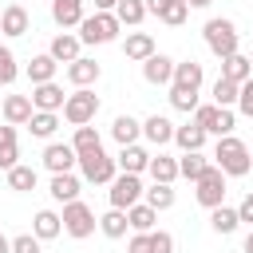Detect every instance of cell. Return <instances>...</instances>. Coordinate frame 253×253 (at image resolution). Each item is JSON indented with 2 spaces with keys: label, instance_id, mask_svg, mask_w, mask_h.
Wrapping results in <instances>:
<instances>
[{
  "label": "cell",
  "instance_id": "obj_1",
  "mask_svg": "<svg viewBox=\"0 0 253 253\" xmlns=\"http://www.w3.org/2000/svg\"><path fill=\"white\" fill-rule=\"evenodd\" d=\"M213 166H217L225 178H241V174H249V170H253L249 146H245L237 134H225V138H217V146H213Z\"/></svg>",
  "mask_w": 253,
  "mask_h": 253
},
{
  "label": "cell",
  "instance_id": "obj_2",
  "mask_svg": "<svg viewBox=\"0 0 253 253\" xmlns=\"http://www.w3.org/2000/svg\"><path fill=\"white\" fill-rule=\"evenodd\" d=\"M119 20H115V12H91V16H83L79 20V43H111V40H119Z\"/></svg>",
  "mask_w": 253,
  "mask_h": 253
},
{
  "label": "cell",
  "instance_id": "obj_3",
  "mask_svg": "<svg viewBox=\"0 0 253 253\" xmlns=\"http://www.w3.org/2000/svg\"><path fill=\"white\" fill-rule=\"evenodd\" d=\"M202 36H206V47L217 55V59H229L233 51H237V28H233V20H206V28H202Z\"/></svg>",
  "mask_w": 253,
  "mask_h": 253
},
{
  "label": "cell",
  "instance_id": "obj_4",
  "mask_svg": "<svg viewBox=\"0 0 253 253\" xmlns=\"http://www.w3.org/2000/svg\"><path fill=\"white\" fill-rule=\"evenodd\" d=\"M95 115H99V95L91 87H75L63 99V119L71 126H87V123H95Z\"/></svg>",
  "mask_w": 253,
  "mask_h": 253
},
{
  "label": "cell",
  "instance_id": "obj_5",
  "mask_svg": "<svg viewBox=\"0 0 253 253\" xmlns=\"http://www.w3.org/2000/svg\"><path fill=\"white\" fill-rule=\"evenodd\" d=\"M59 221H63V233H67V237H75V241L91 237V233H95V225H99V217H95V210H91L87 202H67V206H63V213H59Z\"/></svg>",
  "mask_w": 253,
  "mask_h": 253
},
{
  "label": "cell",
  "instance_id": "obj_6",
  "mask_svg": "<svg viewBox=\"0 0 253 253\" xmlns=\"http://www.w3.org/2000/svg\"><path fill=\"white\" fill-rule=\"evenodd\" d=\"M194 123L206 130V134H217V138H225V134H233V111L229 107H213V103H198V111H194Z\"/></svg>",
  "mask_w": 253,
  "mask_h": 253
},
{
  "label": "cell",
  "instance_id": "obj_7",
  "mask_svg": "<svg viewBox=\"0 0 253 253\" xmlns=\"http://www.w3.org/2000/svg\"><path fill=\"white\" fill-rule=\"evenodd\" d=\"M107 198H111V210H130V206H138V198H142V178L119 170V174L111 178Z\"/></svg>",
  "mask_w": 253,
  "mask_h": 253
},
{
  "label": "cell",
  "instance_id": "obj_8",
  "mask_svg": "<svg viewBox=\"0 0 253 253\" xmlns=\"http://www.w3.org/2000/svg\"><path fill=\"white\" fill-rule=\"evenodd\" d=\"M194 198H198V206H206V210L225 206V174H221L217 166H210V170L194 182Z\"/></svg>",
  "mask_w": 253,
  "mask_h": 253
},
{
  "label": "cell",
  "instance_id": "obj_9",
  "mask_svg": "<svg viewBox=\"0 0 253 253\" xmlns=\"http://www.w3.org/2000/svg\"><path fill=\"white\" fill-rule=\"evenodd\" d=\"M79 170H83V178L95 182V186H111V178L119 174L115 158H107L103 150H87V154H79Z\"/></svg>",
  "mask_w": 253,
  "mask_h": 253
},
{
  "label": "cell",
  "instance_id": "obj_10",
  "mask_svg": "<svg viewBox=\"0 0 253 253\" xmlns=\"http://www.w3.org/2000/svg\"><path fill=\"white\" fill-rule=\"evenodd\" d=\"M43 166L51 174H71L79 166V154L71 150V142H47L43 146Z\"/></svg>",
  "mask_w": 253,
  "mask_h": 253
},
{
  "label": "cell",
  "instance_id": "obj_11",
  "mask_svg": "<svg viewBox=\"0 0 253 253\" xmlns=\"http://www.w3.org/2000/svg\"><path fill=\"white\" fill-rule=\"evenodd\" d=\"M28 99H32V111H51V115H59L67 95H63V87L51 79V83H40V87H32V95H28Z\"/></svg>",
  "mask_w": 253,
  "mask_h": 253
},
{
  "label": "cell",
  "instance_id": "obj_12",
  "mask_svg": "<svg viewBox=\"0 0 253 253\" xmlns=\"http://www.w3.org/2000/svg\"><path fill=\"white\" fill-rule=\"evenodd\" d=\"M142 79L154 83V87H170V79H174V59L162 55V51H154L150 59H142Z\"/></svg>",
  "mask_w": 253,
  "mask_h": 253
},
{
  "label": "cell",
  "instance_id": "obj_13",
  "mask_svg": "<svg viewBox=\"0 0 253 253\" xmlns=\"http://www.w3.org/2000/svg\"><path fill=\"white\" fill-rule=\"evenodd\" d=\"M28 28H32V16H28V8L24 4H8L4 12H0V36H28Z\"/></svg>",
  "mask_w": 253,
  "mask_h": 253
},
{
  "label": "cell",
  "instance_id": "obj_14",
  "mask_svg": "<svg viewBox=\"0 0 253 253\" xmlns=\"http://www.w3.org/2000/svg\"><path fill=\"white\" fill-rule=\"evenodd\" d=\"M115 166L123 170V174H146V166H150V150L146 146H123L119 150V158H115Z\"/></svg>",
  "mask_w": 253,
  "mask_h": 253
},
{
  "label": "cell",
  "instance_id": "obj_15",
  "mask_svg": "<svg viewBox=\"0 0 253 253\" xmlns=\"http://www.w3.org/2000/svg\"><path fill=\"white\" fill-rule=\"evenodd\" d=\"M99 75H103V67H99L95 59H87V55H79V59L67 63V79H71L75 87H91V83H99Z\"/></svg>",
  "mask_w": 253,
  "mask_h": 253
},
{
  "label": "cell",
  "instance_id": "obj_16",
  "mask_svg": "<svg viewBox=\"0 0 253 253\" xmlns=\"http://www.w3.org/2000/svg\"><path fill=\"white\" fill-rule=\"evenodd\" d=\"M79 36H71V32H59L51 43H47V55L55 59V63H71V59H79Z\"/></svg>",
  "mask_w": 253,
  "mask_h": 253
},
{
  "label": "cell",
  "instance_id": "obj_17",
  "mask_svg": "<svg viewBox=\"0 0 253 253\" xmlns=\"http://www.w3.org/2000/svg\"><path fill=\"white\" fill-rule=\"evenodd\" d=\"M0 111H4V123H8V126H28V119H32V99H28V95H8Z\"/></svg>",
  "mask_w": 253,
  "mask_h": 253
},
{
  "label": "cell",
  "instance_id": "obj_18",
  "mask_svg": "<svg viewBox=\"0 0 253 253\" xmlns=\"http://www.w3.org/2000/svg\"><path fill=\"white\" fill-rule=\"evenodd\" d=\"M123 55H126V59H134V63L150 59V55H154V36H150V32H130V36H126V43H123Z\"/></svg>",
  "mask_w": 253,
  "mask_h": 253
},
{
  "label": "cell",
  "instance_id": "obj_19",
  "mask_svg": "<svg viewBox=\"0 0 253 253\" xmlns=\"http://www.w3.org/2000/svg\"><path fill=\"white\" fill-rule=\"evenodd\" d=\"M221 79H229V83H245V79H253V63H249V55H241V51H233L229 59H221Z\"/></svg>",
  "mask_w": 253,
  "mask_h": 253
},
{
  "label": "cell",
  "instance_id": "obj_20",
  "mask_svg": "<svg viewBox=\"0 0 253 253\" xmlns=\"http://www.w3.org/2000/svg\"><path fill=\"white\" fill-rule=\"evenodd\" d=\"M142 138L154 142V146H166V142H174V123L162 119V115H150V119L142 123Z\"/></svg>",
  "mask_w": 253,
  "mask_h": 253
},
{
  "label": "cell",
  "instance_id": "obj_21",
  "mask_svg": "<svg viewBox=\"0 0 253 253\" xmlns=\"http://www.w3.org/2000/svg\"><path fill=\"white\" fill-rule=\"evenodd\" d=\"M51 20L59 28H79L83 20V0H51Z\"/></svg>",
  "mask_w": 253,
  "mask_h": 253
},
{
  "label": "cell",
  "instance_id": "obj_22",
  "mask_svg": "<svg viewBox=\"0 0 253 253\" xmlns=\"http://www.w3.org/2000/svg\"><path fill=\"white\" fill-rule=\"evenodd\" d=\"M202 79H206V71H202V63H198V59H182V63H174V79H170V83L198 91V87H202Z\"/></svg>",
  "mask_w": 253,
  "mask_h": 253
},
{
  "label": "cell",
  "instance_id": "obj_23",
  "mask_svg": "<svg viewBox=\"0 0 253 253\" xmlns=\"http://www.w3.org/2000/svg\"><path fill=\"white\" fill-rule=\"evenodd\" d=\"M111 134H115V142H119V146H134V142L142 138V123H138V119H130V115H119V119L111 123Z\"/></svg>",
  "mask_w": 253,
  "mask_h": 253
},
{
  "label": "cell",
  "instance_id": "obj_24",
  "mask_svg": "<svg viewBox=\"0 0 253 253\" xmlns=\"http://www.w3.org/2000/svg\"><path fill=\"white\" fill-rule=\"evenodd\" d=\"M210 166H213V162H210L202 150H190V154H182V158H178V178H186V182H198V178H202Z\"/></svg>",
  "mask_w": 253,
  "mask_h": 253
},
{
  "label": "cell",
  "instance_id": "obj_25",
  "mask_svg": "<svg viewBox=\"0 0 253 253\" xmlns=\"http://www.w3.org/2000/svg\"><path fill=\"white\" fill-rule=\"evenodd\" d=\"M47 194L55 198V202H79V178L75 174H51V186H47Z\"/></svg>",
  "mask_w": 253,
  "mask_h": 253
},
{
  "label": "cell",
  "instance_id": "obj_26",
  "mask_svg": "<svg viewBox=\"0 0 253 253\" xmlns=\"http://www.w3.org/2000/svg\"><path fill=\"white\" fill-rule=\"evenodd\" d=\"M32 233H36L40 241H51V237H59V233H63V221H59V213H55V210H40V213L32 217Z\"/></svg>",
  "mask_w": 253,
  "mask_h": 253
},
{
  "label": "cell",
  "instance_id": "obj_27",
  "mask_svg": "<svg viewBox=\"0 0 253 253\" xmlns=\"http://www.w3.org/2000/svg\"><path fill=\"white\" fill-rule=\"evenodd\" d=\"M55 71H59V63L43 51V55H32V63H28V79H32V87H40V83H51L55 79Z\"/></svg>",
  "mask_w": 253,
  "mask_h": 253
},
{
  "label": "cell",
  "instance_id": "obj_28",
  "mask_svg": "<svg viewBox=\"0 0 253 253\" xmlns=\"http://www.w3.org/2000/svg\"><path fill=\"white\" fill-rule=\"evenodd\" d=\"M146 174H150L154 182H166V186H174V178H178V158H170V154H150V166H146Z\"/></svg>",
  "mask_w": 253,
  "mask_h": 253
},
{
  "label": "cell",
  "instance_id": "obj_29",
  "mask_svg": "<svg viewBox=\"0 0 253 253\" xmlns=\"http://www.w3.org/2000/svg\"><path fill=\"white\" fill-rule=\"evenodd\" d=\"M174 142L182 146V154H190V150H202V146H206V130H202L198 123H186V126H174Z\"/></svg>",
  "mask_w": 253,
  "mask_h": 253
},
{
  "label": "cell",
  "instance_id": "obj_30",
  "mask_svg": "<svg viewBox=\"0 0 253 253\" xmlns=\"http://www.w3.org/2000/svg\"><path fill=\"white\" fill-rule=\"evenodd\" d=\"M154 221H158V213H154L146 202H138V206H130V210H126V225H130L134 233H150V229H154Z\"/></svg>",
  "mask_w": 253,
  "mask_h": 253
},
{
  "label": "cell",
  "instance_id": "obj_31",
  "mask_svg": "<svg viewBox=\"0 0 253 253\" xmlns=\"http://www.w3.org/2000/svg\"><path fill=\"white\" fill-rule=\"evenodd\" d=\"M115 20L126 24V28H138V24L146 20V4H142V0H119V4H115Z\"/></svg>",
  "mask_w": 253,
  "mask_h": 253
},
{
  "label": "cell",
  "instance_id": "obj_32",
  "mask_svg": "<svg viewBox=\"0 0 253 253\" xmlns=\"http://www.w3.org/2000/svg\"><path fill=\"white\" fill-rule=\"evenodd\" d=\"M142 194H146V206H150L154 213L170 210V206H174V198H178V194H174V186H166V182H154V186H150V190H142Z\"/></svg>",
  "mask_w": 253,
  "mask_h": 253
},
{
  "label": "cell",
  "instance_id": "obj_33",
  "mask_svg": "<svg viewBox=\"0 0 253 253\" xmlns=\"http://www.w3.org/2000/svg\"><path fill=\"white\" fill-rule=\"evenodd\" d=\"M99 229L111 237V241H119V237H126V210H107L103 217H99Z\"/></svg>",
  "mask_w": 253,
  "mask_h": 253
},
{
  "label": "cell",
  "instance_id": "obj_34",
  "mask_svg": "<svg viewBox=\"0 0 253 253\" xmlns=\"http://www.w3.org/2000/svg\"><path fill=\"white\" fill-rule=\"evenodd\" d=\"M55 126H59V115H51V111H32V119H28V130L36 138H51Z\"/></svg>",
  "mask_w": 253,
  "mask_h": 253
},
{
  "label": "cell",
  "instance_id": "obj_35",
  "mask_svg": "<svg viewBox=\"0 0 253 253\" xmlns=\"http://www.w3.org/2000/svg\"><path fill=\"white\" fill-rule=\"evenodd\" d=\"M71 150H75V154H87V150H103V138H99V130H95L91 123H87V126H75Z\"/></svg>",
  "mask_w": 253,
  "mask_h": 253
},
{
  "label": "cell",
  "instance_id": "obj_36",
  "mask_svg": "<svg viewBox=\"0 0 253 253\" xmlns=\"http://www.w3.org/2000/svg\"><path fill=\"white\" fill-rule=\"evenodd\" d=\"M210 225H213V233H233L241 221H237V210L233 206H217V210H210Z\"/></svg>",
  "mask_w": 253,
  "mask_h": 253
},
{
  "label": "cell",
  "instance_id": "obj_37",
  "mask_svg": "<svg viewBox=\"0 0 253 253\" xmlns=\"http://www.w3.org/2000/svg\"><path fill=\"white\" fill-rule=\"evenodd\" d=\"M170 107H174V111H186V115H194V111H198V91L170 83Z\"/></svg>",
  "mask_w": 253,
  "mask_h": 253
},
{
  "label": "cell",
  "instance_id": "obj_38",
  "mask_svg": "<svg viewBox=\"0 0 253 253\" xmlns=\"http://www.w3.org/2000/svg\"><path fill=\"white\" fill-rule=\"evenodd\" d=\"M36 182H40V174H36L32 166H12V170H8V186H12V190H20V194L36 190Z\"/></svg>",
  "mask_w": 253,
  "mask_h": 253
},
{
  "label": "cell",
  "instance_id": "obj_39",
  "mask_svg": "<svg viewBox=\"0 0 253 253\" xmlns=\"http://www.w3.org/2000/svg\"><path fill=\"white\" fill-rule=\"evenodd\" d=\"M237 91H241L237 83H229V79L217 75V83H213V107H229V111H233V107H237Z\"/></svg>",
  "mask_w": 253,
  "mask_h": 253
},
{
  "label": "cell",
  "instance_id": "obj_40",
  "mask_svg": "<svg viewBox=\"0 0 253 253\" xmlns=\"http://www.w3.org/2000/svg\"><path fill=\"white\" fill-rule=\"evenodd\" d=\"M16 75H20L16 55H12V47H4V43H0V83L8 87V83H16Z\"/></svg>",
  "mask_w": 253,
  "mask_h": 253
},
{
  "label": "cell",
  "instance_id": "obj_41",
  "mask_svg": "<svg viewBox=\"0 0 253 253\" xmlns=\"http://www.w3.org/2000/svg\"><path fill=\"white\" fill-rule=\"evenodd\" d=\"M186 12H190V8H186L182 0H174V4H170V8H166V12L158 16V20H162L166 28H182V24H186Z\"/></svg>",
  "mask_w": 253,
  "mask_h": 253
},
{
  "label": "cell",
  "instance_id": "obj_42",
  "mask_svg": "<svg viewBox=\"0 0 253 253\" xmlns=\"http://www.w3.org/2000/svg\"><path fill=\"white\" fill-rule=\"evenodd\" d=\"M237 111H241L245 119H253V79L241 83V91H237Z\"/></svg>",
  "mask_w": 253,
  "mask_h": 253
},
{
  "label": "cell",
  "instance_id": "obj_43",
  "mask_svg": "<svg viewBox=\"0 0 253 253\" xmlns=\"http://www.w3.org/2000/svg\"><path fill=\"white\" fill-rule=\"evenodd\" d=\"M150 245H154V253H174V233H166V229H150Z\"/></svg>",
  "mask_w": 253,
  "mask_h": 253
},
{
  "label": "cell",
  "instance_id": "obj_44",
  "mask_svg": "<svg viewBox=\"0 0 253 253\" xmlns=\"http://www.w3.org/2000/svg\"><path fill=\"white\" fill-rule=\"evenodd\" d=\"M12 253H40V237H36V233H20V237H12Z\"/></svg>",
  "mask_w": 253,
  "mask_h": 253
},
{
  "label": "cell",
  "instance_id": "obj_45",
  "mask_svg": "<svg viewBox=\"0 0 253 253\" xmlns=\"http://www.w3.org/2000/svg\"><path fill=\"white\" fill-rule=\"evenodd\" d=\"M12 166H20V150H16V142H12V146H0V170L8 174Z\"/></svg>",
  "mask_w": 253,
  "mask_h": 253
},
{
  "label": "cell",
  "instance_id": "obj_46",
  "mask_svg": "<svg viewBox=\"0 0 253 253\" xmlns=\"http://www.w3.org/2000/svg\"><path fill=\"white\" fill-rule=\"evenodd\" d=\"M126 253H154L150 233H134V237H130V245H126Z\"/></svg>",
  "mask_w": 253,
  "mask_h": 253
},
{
  "label": "cell",
  "instance_id": "obj_47",
  "mask_svg": "<svg viewBox=\"0 0 253 253\" xmlns=\"http://www.w3.org/2000/svg\"><path fill=\"white\" fill-rule=\"evenodd\" d=\"M237 221H249V225H253V190L241 198V206H237Z\"/></svg>",
  "mask_w": 253,
  "mask_h": 253
},
{
  "label": "cell",
  "instance_id": "obj_48",
  "mask_svg": "<svg viewBox=\"0 0 253 253\" xmlns=\"http://www.w3.org/2000/svg\"><path fill=\"white\" fill-rule=\"evenodd\" d=\"M142 4H146V12H150V16H162V12H166L174 0H142Z\"/></svg>",
  "mask_w": 253,
  "mask_h": 253
},
{
  "label": "cell",
  "instance_id": "obj_49",
  "mask_svg": "<svg viewBox=\"0 0 253 253\" xmlns=\"http://www.w3.org/2000/svg\"><path fill=\"white\" fill-rule=\"evenodd\" d=\"M12 142H16V126L4 123V126H0V146H12Z\"/></svg>",
  "mask_w": 253,
  "mask_h": 253
},
{
  "label": "cell",
  "instance_id": "obj_50",
  "mask_svg": "<svg viewBox=\"0 0 253 253\" xmlns=\"http://www.w3.org/2000/svg\"><path fill=\"white\" fill-rule=\"evenodd\" d=\"M119 0H95V12H115Z\"/></svg>",
  "mask_w": 253,
  "mask_h": 253
},
{
  "label": "cell",
  "instance_id": "obj_51",
  "mask_svg": "<svg viewBox=\"0 0 253 253\" xmlns=\"http://www.w3.org/2000/svg\"><path fill=\"white\" fill-rule=\"evenodd\" d=\"M182 4H186V8H210L213 0H182Z\"/></svg>",
  "mask_w": 253,
  "mask_h": 253
},
{
  "label": "cell",
  "instance_id": "obj_52",
  "mask_svg": "<svg viewBox=\"0 0 253 253\" xmlns=\"http://www.w3.org/2000/svg\"><path fill=\"white\" fill-rule=\"evenodd\" d=\"M241 253H253V229L245 233V245H241Z\"/></svg>",
  "mask_w": 253,
  "mask_h": 253
},
{
  "label": "cell",
  "instance_id": "obj_53",
  "mask_svg": "<svg viewBox=\"0 0 253 253\" xmlns=\"http://www.w3.org/2000/svg\"><path fill=\"white\" fill-rule=\"evenodd\" d=\"M0 253H12V241H8L4 233H0Z\"/></svg>",
  "mask_w": 253,
  "mask_h": 253
},
{
  "label": "cell",
  "instance_id": "obj_54",
  "mask_svg": "<svg viewBox=\"0 0 253 253\" xmlns=\"http://www.w3.org/2000/svg\"><path fill=\"white\" fill-rule=\"evenodd\" d=\"M249 63H253V55H249Z\"/></svg>",
  "mask_w": 253,
  "mask_h": 253
}]
</instances>
